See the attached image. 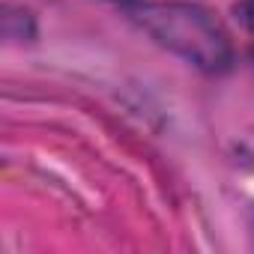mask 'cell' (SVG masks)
Here are the masks:
<instances>
[{
  "label": "cell",
  "instance_id": "2",
  "mask_svg": "<svg viewBox=\"0 0 254 254\" xmlns=\"http://www.w3.org/2000/svg\"><path fill=\"white\" fill-rule=\"evenodd\" d=\"M120 3H135V0H120Z\"/></svg>",
  "mask_w": 254,
  "mask_h": 254
},
{
  "label": "cell",
  "instance_id": "1",
  "mask_svg": "<svg viewBox=\"0 0 254 254\" xmlns=\"http://www.w3.org/2000/svg\"><path fill=\"white\" fill-rule=\"evenodd\" d=\"M135 21L168 51L180 54L200 72H224L233 63V48L224 27L197 3H153L135 12Z\"/></svg>",
  "mask_w": 254,
  "mask_h": 254
}]
</instances>
